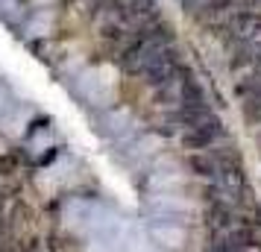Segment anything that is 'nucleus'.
<instances>
[{
  "label": "nucleus",
  "mask_w": 261,
  "mask_h": 252,
  "mask_svg": "<svg viewBox=\"0 0 261 252\" xmlns=\"http://www.w3.org/2000/svg\"><path fill=\"white\" fill-rule=\"evenodd\" d=\"M261 36V12L258 9H238L232 18H226V24L220 26V38L226 44H247Z\"/></svg>",
  "instance_id": "f257e3e1"
},
{
  "label": "nucleus",
  "mask_w": 261,
  "mask_h": 252,
  "mask_svg": "<svg viewBox=\"0 0 261 252\" xmlns=\"http://www.w3.org/2000/svg\"><path fill=\"white\" fill-rule=\"evenodd\" d=\"M223 138V123H220V118H214L212 115H205L202 120H197L191 129H185V132L179 135V141L188 147V150H212V147H217V141Z\"/></svg>",
  "instance_id": "f03ea898"
},
{
  "label": "nucleus",
  "mask_w": 261,
  "mask_h": 252,
  "mask_svg": "<svg viewBox=\"0 0 261 252\" xmlns=\"http://www.w3.org/2000/svg\"><path fill=\"white\" fill-rule=\"evenodd\" d=\"M191 15H197V18H205V15H214L220 6H223L226 0H179Z\"/></svg>",
  "instance_id": "7ed1b4c3"
}]
</instances>
